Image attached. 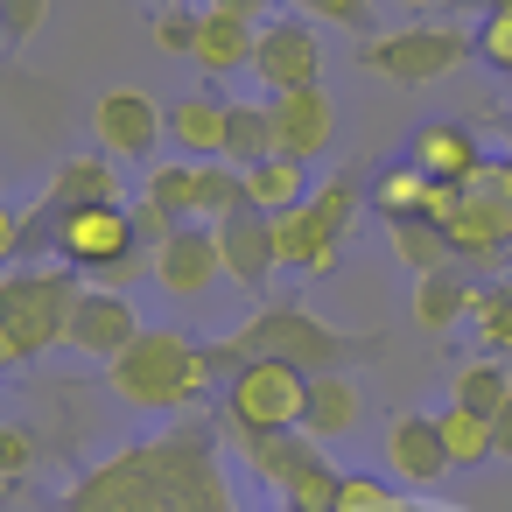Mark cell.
<instances>
[{
    "label": "cell",
    "mask_w": 512,
    "mask_h": 512,
    "mask_svg": "<svg viewBox=\"0 0 512 512\" xmlns=\"http://www.w3.org/2000/svg\"><path fill=\"white\" fill-rule=\"evenodd\" d=\"M155 8H190V0H155Z\"/></svg>",
    "instance_id": "50"
},
{
    "label": "cell",
    "mask_w": 512,
    "mask_h": 512,
    "mask_svg": "<svg viewBox=\"0 0 512 512\" xmlns=\"http://www.w3.org/2000/svg\"><path fill=\"white\" fill-rule=\"evenodd\" d=\"M92 204H120V176H113V155H64L57 162V176H50V190L36 197V211L22 218L29 225V239H43L36 225H57L64 211H92Z\"/></svg>",
    "instance_id": "9"
},
{
    "label": "cell",
    "mask_w": 512,
    "mask_h": 512,
    "mask_svg": "<svg viewBox=\"0 0 512 512\" xmlns=\"http://www.w3.org/2000/svg\"><path fill=\"white\" fill-rule=\"evenodd\" d=\"M428 183H435V176H428L421 162H393V169L379 176V190H372V197H379V218H386V225H393V218H421Z\"/></svg>",
    "instance_id": "30"
},
{
    "label": "cell",
    "mask_w": 512,
    "mask_h": 512,
    "mask_svg": "<svg viewBox=\"0 0 512 512\" xmlns=\"http://www.w3.org/2000/svg\"><path fill=\"white\" fill-rule=\"evenodd\" d=\"M400 8H442V0H400Z\"/></svg>",
    "instance_id": "49"
},
{
    "label": "cell",
    "mask_w": 512,
    "mask_h": 512,
    "mask_svg": "<svg viewBox=\"0 0 512 512\" xmlns=\"http://www.w3.org/2000/svg\"><path fill=\"white\" fill-rule=\"evenodd\" d=\"M50 239H57L64 267H78V274H113L120 260H134V253H141V232H134V211H127V204L64 211V218L50 225Z\"/></svg>",
    "instance_id": "7"
},
{
    "label": "cell",
    "mask_w": 512,
    "mask_h": 512,
    "mask_svg": "<svg viewBox=\"0 0 512 512\" xmlns=\"http://www.w3.org/2000/svg\"><path fill=\"white\" fill-rule=\"evenodd\" d=\"M470 330H477L484 358H512V288H477Z\"/></svg>",
    "instance_id": "32"
},
{
    "label": "cell",
    "mask_w": 512,
    "mask_h": 512,
    "mask_svg": "<svg viewBox=\"0 0 512 512\" xmlns=\"http://www.w3.org/2000/svg\"><path fill=\"white\" fill-rule=\"evenodd\" d=\"M477 57V36L456 29V22H421V29H393V36H365L358 64L386 85H435L449 78L456 64Z\"/></svg>",
    "instance_id": "5"
},
{
    "label": "cell",
    "mask_w": 512,
    "mask_h": 512,
    "mask_svg": "<svg viewBox=\"0 0 512 512\" xmlns=\"http://www.w3.org/2000/svg\"><path fill=\"white\" fill-rule=\"evenodd\" d=\"M295 8H309L316 22H337L351 36H372V0H295Z\"/></svg>",
    "instance_id": "38"
},
{
    "label": "cell",
    "mask_w": 512,
    "mask_h": 512,
    "mask_svg": "<svg viewBox=\"0 0 512 512\" xmlns=\"http://www.w3.org/2000/svg\"><path fill=\"white\" fill-rule=\"evenodd\" d=\"M505 288H512V281H505Z\"/></svg>",
    "instance_id": "54"
},
{
    "label": "cell",
    "mask_w": 512,
    "mask_h": 512,
    "mask_svg": "<svg viewBox=\"0 0 512 512\" xmlns=\"http://www.w3.org/2000/svg\"><path fill=\"white\" fill-rule=\"evenodd\" d=\"M470 302H477V281H470L463 267H435V274L414 281V323H421L428 337H442L449 323H463Z\"/></svg>",
    "instance_id": "22"
},
{
    "label": "cell",
    "mask_w": 512,
    "mask_h": 512,
    "mask_svg": "<svg viewBox=\"0 0 512 512\" xmlns=\"http://www.w3.org/2000/svg\"><path fill=\"white\" fill-rule=\"evenodd\" d=\"M386 463H393V477H407V484H442V470H456L449 449H442L435 414H393V428H386Z\"/></svg>",
    "instance_id": "17"
},
{
    "label": "cell",
    "mask_w": 512,
    "mask_h": 512,
    "mask_svg": "<svg viewBox=\"0 0 512 512\" xmlns=\"http://www.w3.org/2000/svg\"><path fill=\"white\" fill-rule=\"evenodd\" d=\"M274 260H281V267H302V274L316 267V232H309V211H302V204L274 218Z\"/></svg>",
    "instance_id": "33"
},
{
    "label": "cell",
    "mask_w": 512,
    "mask_h": 512,
    "mask_svg": "<svg viewBox=\"0 0 512 512\" xmlns=\"http://www.w3.org/2000/svg\"><path fill=\"white\" fill-rule=\"evenodd\" d=\"M309 169L295 162V155H267V162H253L246 169V204L253 211H267V218H281V211H295V204H309Z\"/></svg>",
    "instance_id": "23"
},
{
    "label": "cell",
    "mask_w": 512,
    "mask_h": 512,
    "mask_svg": "<svg viewBox=\"0 0 512 512\" xmlns=\"http://www.w3.org/2000/svg\"><path fill=\"white\" fill-rule=\"evenodd\" d=\"M449 400L470 407V414H498V407L512 400V372H505V358H470V365H456Z\"/></svg>",
    "instance_id": "27"
},
{
    "label": "cell",
    "mask_w": 512,
    "mask_h": 512,
    "mask_svg": "<svg viewBox=\"0 0 512 512\" xmlns=\"http://www.w3.org/2000/svg\"><path fill=\"white\" fill-rule=\"evenodd\" d=\"M134 232H141V246H162V239L176 232V218H169L155 197H141V204H134Z\"/></svg>",
    "instance_id": "41"
},
{
    "label": "cell",
    "mask_w": 512,
    "mask_h": 512,
    "mask_svg": "<svg viewBox=\"0 0 512 512\" xmlns=\"http://www.w3.org/2000/svg\"><path fill=\"white\" fill-rule=\"evenodd\" d=\"M0 43H8V8H0Z\"/></svg>",
    "instance_id": "51"
},
{
    "label": "cell",
    "mask_w": 512,
    "mask_h": 512,
    "mask_svg": "<svg viewBox=\"0 0 512 512\" xmlns=\"http://www.w3.org/2000/svg\"><path fill=\"white\" fill-rule=\"evenodd\" d=\"M267 106H274V141H281V155L316 162V155L330 148V134H337V99H330L323 85H309V92H274Z\"/></svg>",
    "instance_id": "14"
},
{
    "label": "cell",
    "mask_w": 512,
    "mask_h": 512,
    "mask_svg": "<svg viewBox=\"0 0 512 512\" xmlns=\"http://www.w3.org/2000/svg\"><path fill=\"white\" fill-rule=\"evenodd\" d=\"M218 379V351L190 344L183 330H141L120 358H113V386L127 407H148V414H176L190 400H204V386Z\"/></svg>",
    "instance_id": "3"
},
{
    "label": "cell",
    "mask_w": 512,
    "mask_h": 512,
    "mask_svg": "<svg viewBox=\"0 0 512 512\" xmlns=\"http://www.w3.org/2000/svg\"><path fill=\"white\" fill-rule=\"evenodd\" d=\"M477 15H512V0H470Z\"/></svg>",
    "instance_id": "47"
},
{
    "label": "cell",
    "mask_w": 512,
    "mask_h": 512,
    "mask_svg": "<svg viewBox=\"0 0 512 512\" xmlns=\"http://www.w3.org/2000/svg\"><path fill=\"white\" fill-rule=\"evenodd\" d=\"M407 162H421L435 183H470L484 169V148H477L470 120H428V127H414V155Z\"/></svg>",
    "instance_id": "18"
},
{
    "label": "cell",
    "mask_w": 512,
    "mask_h": 512,
    "mask_svg": "<svg viewBox=\"0 0 512 512\" xmlns=\"http://www.w3.org/2000/svg\"><path fill=\"white\" fill-rule=\"evenodd\" d=\"M386 239H393V253H400V267H407L414 281L435 274V267H456V246H449V232H442L435 218H393Z\"/></svg>",
    "instance_id": "25"
},
{
    "label": "cell",
    "mask_w": 512,
    "mask_h": 512,
    "mask_svg": "<svg viewBox=\"0 0 512 512\" xmlns=\"http://www.w3.org/2000/svg\"><path fill=\"white\" fill-rule=\"evenodd\" d=\"M197 29H204V8H155V22H148V36L176 57H197Z\"/></svg>",
    "instance_id": "34"
},
{
    "label": "cell",
    "mask_w": 512,
    "mask_h": 512,
    "mask_svg": "<svg viewBox=\"0 0 512 512\" xmlns=\"http://www.w3.org/2000/svg\"><path fill=\"white\" fill-rule=\"evenodd\" d=\"M141 330H148V323L134 316V302H127L120 288H85L78 309H71V337H64V344L85 351V358H106V365H113Z\"/></svg>",
    "instance_id": "12"
},
{
    "label": "cell",
    "mask_w": 512,
    "mask_h": 512,
    "mask_svg": "<svg viewBox=\"0 0 512 512\" xmlns=\"http://www.w3.org/2000/svg\"><path fill=\"white\" fill-rule=\"evenodd\" d=\"M281 512H295V505H281Z\"/></svg>",
    "instance_id": "52"
},
{
    "label": "cell",
    "mask_w": 512,
    "mask_h": 512,
    "mask_svg": "<svg viewBox=\"0 0 512 512\" xmlns=\"http://www.w3.org/2000/svg\"><path fill=\"white\" fill-rule=\"evenodd\" d=\"M358 176L365 169H344V176H330V183H316L309 190V232H316V267L309 274H330L337 267V246H344V232H351V218H358Z\"/></svg>",
    "instance_id": "19"
},
{
    "label": "cell",
    "mask_w": 512,
    "mask_h": 512,
    "mask_svg": "<svg viewBox=\"0 0 512 512\" xmlns=\"http://www.w3.org/2000/svg\"><path fill=\"white\" fill-rule=\"evenodd\" d=\"M169 134H176L190 155L225 162V141H232V106H225L218 92H183V99L169 106Z\"/></svg>",
    "instance_id": "20"
},
{
    "label": "cell",
    "mask_w": 512,
    "mask_h": 512,
    "mask_svg": "<svg viewBox=\"0 0 512 512\" xmlns=\"http://www.w3.org/2000/svg\"><path fill=\"white\" fill-rule=\"evenodd\" d=\"M253 50H260V29L253 22H232L218 8H204V29H197V71L211 78H232V71H253Z\"/></svg>",
    "instance_id": "21"
},
{
    "label": "cell",
    "mask_w": 512,
    "mask_h": 512,
    "mask_svg": "<svg viewBox=\"0 0 512 512\" xmlns=\"http://www.w3.org/2000/svg\"><path fill=\"white\" fill-rule=\"evenodd\" d=\"M15 365H22V351H15L8 337H0V372H15Z\"/></svg>",
    "instance_id": "48"
},
{
    "label": "cell",
    "mask_w": 512,
    "mask_h": 512,
    "mask_svg": "<svg viewBox=\"0 0 512 512\" xmlns=\"http://www.w3.org/2000/svg\"><path fill=\"white\" fill-rule=\"evenodd\" d=\"M442 232H449L456 260H498V246L512 239V211L484 190V176H470L463 197H456V211L442 218Z\"/></svg>",
    "instance_id": "15"
},
{
    "label": "cell",
    "mask_w": 512,
    "mask_h": 512,
    "mask_svg": "<svg viewBox=\"0 0 512 512\" xmlns=\"http://www.w3.org/2000/svg\"><path fill=\"white\" fill-rule=\"evenodd\" d=\"M253 78L267 92H309V85H323V43H316V29L295 22V15L267 22L260 50H253Z\"/></svg>",
    "instance_id": "8"
},
{
    "label": "cell",
    "mask_w": 512,
    "mask_h": 512,
    "mask_svg": "<svg viewBox=\"0 0 512 512\" xmlns=\"http://www.w3.org/2000/svg\"><path fill=\"white\" fill-rule=\"evenodd\" d=\"M211 8H218V15H232V22H253V29H267L260 15L274 8V0H211Z\"/></svg>",
    "instance_id": "44"
},
{
    "label": "cell",
    "mask_w": 512,
    "mask_h": 512,
    "mask_svg": "<svg viewBox=\"0 0 512 512\" xmlns=\"http://www.w3.org/2000/svg\"><path fill=\"white\" fill-rule=\"evenodd\" d=\"M29 463H36V442L22 428H0V477H29Z\"/></svg>",
    "instance_id": "39"
},
{
    "label": "cell",
    "mask_w": 512,
    "mask_h": 512,
    "mask_svg": "<svg viewBox=\"0 0 512 512\" xmlns=\"http://www.w3.org/2000/svg\"><path fill=\"white\" fill-rule=\"evenodd\" d=\"M379 351L372 330H330L323 316H309L302 302H274L260 309L253 323H239L225 344H218V365H246V358H288L302 372H344L351 358Z\"/></svg>",
    "instance_id": "2"
},
{
    "label": "cell",
    "mask_w": 512,
    "mask_h": 512,
    "mask_svg": "<svg viewBox=\"0 0 512 512\" xmlns=\"http://www.w3.org/2000/svg\"><path fill=\"white\" fill-rule=\"evenodd\" d=\"M0 8H8V43H29V36L43 29V8H50V0H0Z\"/></svg>",
    "instance_id": "40"
},
{
    "label": "cell",
    "mask_w": 512,
    "mask_h": 512,
    "mask_svg": "<svg viewBox=\"0 0 512 512\" xmlns=\"http://www.w3.org/2000/svg\"><path fill=\"white\" fill-rule=\"evenodd\" d=\"M148 274H155V288L162 295H204L218 274H225V260H218V232L211 225H176L155 253H148Z\"/></svg>",
    "instance_id": "11"
},
{
    "label": "cell",
    "mask_w": 512,
    "mask_h": 512,
    "mask_svg": "<svg viewBox=\"0 0 512 512\" xmlns=\"http://www.w3.org/2000/svg\"><path fill=\"white\" fill-rule=\"evenodd\" d=\"M309 379L302 365L288 358H246L232 365V386H225V421L239 435H267V428H302L309 414Z\"/></svg>",
    "instance_id": "6"
},
{
    "label": "cell",
    "mask_w": 512,
    "mask_h": 512,
    "mask_svg": "<svg viewBox=\"0 0 512 512\" xmlns=\"http://www.w3.org/2000/svg\"><path fill=\"white\" fill-rule=\"evenodd\" d=\"M477 176H484V190H491V197H498V204L512 211V155H505V162H484Z\"/></svg>",
    "instance_id": "43"
},
{
    "label": "cell",
    "mask_w": 512,
    "mask_h": 512,
    "mask_svg": "<svg viewBox=\"0 0 512 512\" xmlns=\"http://www.w3.org/2000/svg\"><path fill=\"white\" fill-rule=\"evenodd\" d=\"M393 512H442V505H428V498H393Z\"/></svg>",
    "instance_id": "46"
},
{
    "label": "cell",
    "mask_w": 512,
    "mask_h": 512,
    "mask_svg": "<svg viewBox=\"0 0 512 512\" xmlns=\"http://www.w3.org/2000/svg\"><path fill=\"white\" fill-rule=\"evenodd\" d=\"M197 190H204V162H162V169H148V197H155L176 225L197 218Z\"/></svg>",
    "instance_id": "29"
},
{
    "label": "cell",
    "mask_w": 512,
    "mask_h": 512,
    "mask_svg": "<svg viewBox=\"0 0 512 512\" xmlns=\"http://www.w3.org/2000/svg\"><path fill=\"white\" fill-rule=\"evenodd\" d=\"M491 435H498V463H512V400L491 414Z\"/></svg>",
    "instance_id": "45"
},
{
    "label": "cell",
    "mask_w": 512,
    "mask_h": 512,
    "mask_svg": "<svg viewBox=\"0 0 512 512\" xmlns=\"http://www.w3.org/2000/svg\"><path fill=\"white\" fill-rule=\"evenodd\" d=\"M64 512H239V505H232V484L218 463V435L204 421H176V428L92 463L71 484Z\"/></svg>",
    "instance_id": "1"
},
{
    "label": "cell",
    "mask_w": 512,
    "mask_h": 512,
    "mask_svg": "<svg viewBox=\"0 0 512 512\" xmlns=\"http://www.w3.org/2000/svg\"><path fill=\"white\" fill-rule=\"evenodd\" d=\"M78 295H85V281L71 267H8L0 274V337L22 358H43L50 344L71 337Z\"/></svg>",
    "instance_id": "4"
},
{
    "label": "cell",
    "mask_w": 512,
    "mask_h": 512,
    "mask_svg": "<svg viewBox=\"0 0 512 512\" xmlns=\"http://www.w3.org/2000/svg\"><path fill=\"white\" fill-rule=\"evenodd\" d=\"M435 428H442V449H449V463L456 470H477V463H491L498 456V435H491V414H470V407H442L435 414Z\"/></svg>",
    "instance_id": "26"
},
{
    "label": "cell",
    "mask_w": 512,
    "mask_h": 512,
    "mask_svg": "<svg viewBox=\"0 0 512 512\" xmlns=\"http://www.w3.org/2000/svg\"><path fill=\"white\" fill-rule=\"evenodd\" d=\"M29 246V225L8 211V204H0V267H15V253Z\"/></svg>",
    "instance_id": "42"
},
{
    "label": "cell",
    "mask_w": 512,
    "mask_h": 512,
    "mask_svg": "<svg viewBox=\"0 0 512 512\" xmlns=\"http://www.w3.org/2000/svg\"><path fill=\"white\" fill-rule=\"evenodd\" d=\"M211 232H218V260H225V274H232L246 295H267V281H274V267H281V260H274V218L246 204V211L218 218Z\"/></svg>",
    "instance_id": "13"
},
{
    "label": "cell",
    "mask_w": 512,
    "mask_h": 512,
    "mask_svg": "<svg viewBox=\"0 0 512 512\" xmlns=\"http://www.w3.org/2000/svg\"><path fill=\"white\" fill-rule=\"evenodd\" d=\"M162 127H169V113H162L148 92H106V99L92 106V141H99V155H120V162L155 155Z\"/></svg>",
    "instance_id": "10"
},
{
    "label": "cell",
    "mask_w": 512,
    "mask_h": 512,
    "mask_svg": "<svg viewBox=\"0 0 512 512\" xmlns=\"http://www.w3.org/2000/svg\"><path fill=\"white\" fill-rule=\"evenodd\" d=\"M239 449H246V470H253L267 491H281V498H288V484H295L302 470H316V463H323V442H316L309 428H267V435H239Z\"/></svg>",
    "instance_id": "16"
},
{
    "label": "cell",
    "mask_w": 512,
    "mask_h": 512,
    "mask_svg": "<svg viewBox=\"0 0 512 512\" xmlns=\"http://www.w3.org/2000/svg\"><path fill=\"white\" fill-rule=\"evenodd\" d=\"M477 64H491L498 78H512V15H477Z\"/></svg>",
    "instance_id": "37"
},
{
    "label": "cell",
    "mask_w": 512,
    "mask_h": 512,
    "mask_svg": "<svg viewBox=\"0 0 512 512\" xmlns=\"http://www.w3.org/2000/svg\"><path fill=\"white\" fill-rule=\"evenodd\" d=\"M246 211V169L239 162H204V190H197V225H218Z\"/></svg>",
    "instance_id": "31"
},
{
    "label": "cell",
    "mask_w": 512,
    "mask_h": 512,
    "mask_svg": "<svg viewBox=\"0 0 512 512\" xmlns=\"http://www.w3.org/2000/svg\"><path fill=\"white\" fill-rule=\"evenodd\" d=\"M267 155H281V141H274V106H232V141H225V162L253 169V162H267Z\"/></svg>",
    "instance_id": "28"
},
{
    "label": "cell",
    "mask_w": 512,
    "mask_h": 512,
    "mask_svg": "<svg viewBox=\"0 0 512 512\" xmlns=\"http://www.w3.org/2000/svg\"><path fill=\"white\" fill-rule=\"evenodd\" d=\"M0 428H8V421H0Z\"/></svg>",
    "instance_id": "53"
},
{
    "label": "cell",
    "mask_w": 512,
    "mask_h": 512,
    "mask_svg": "<svg viewBox=\"0 0 512 512\" xmlns=\"http://www.w3.org/2000/svg\"><path fill=\"white\" fill-rule=\"evenodd\" d=\"M337 484H344V470H330V456H323L316 470H302V477L288 484L281 505H295V512H330V505H337Z\"/></svg>",
    "instance_id": "35"
},
{
    "label": "cell",
    "mask_w": 512,
    "mask_h": 512,
    "mask_svg": "<svg viewBox=\"0 0 512 512\" xmlns=\"http://www.w3.org/2000/svg\"><path fill=\"white\" fill-rule=\"evenodd\" d=\"M302 428H309L316 442L351 435V428H358V386H351L344 372H316V379H309V414H302Z\"/></svg>",
    "instance_id": "24"
},
{
    "label": "cell",
    "mask_w": 512,
    "mask_h": 512,
    "mask_svg": "<svg viewBox=\"0 0 512 512\" xmlns=\"http://www.w3.org/2000/svg\"><path fill=\"white\" fill-rule=\"evenodd\" d=\"M330 512H393V491H386V477H372V470H344Z\"/></svg>",
    "instance_id": "36"
}]
</instances>
